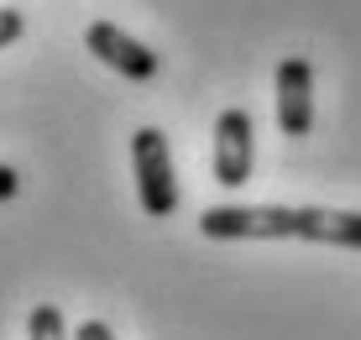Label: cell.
I'll list each match as a JSON object with an SVG mask.
<instances>
[{"mask_svg":"<svg viewBox=\"0 0 361 340\" xmlns=\"http://www.w3.org/2000/svg\"><path fill=\"white\" fill-rule=\"evenodd\" d=\"M84 47H90V53L105 63V68H116L121 79H136V84L157 79V68H163V58H157L147 42L126 37L116 21H90V32H84Z\"/></svg>","mask_w":361,"mask_h":340,"instance_id":"277c9868","label":"cell"},{"mask_svg":"<svg viewBox=\"0 0 361 340\" xmlns=\"http://www.w3.org/2000/svg\"><path fill=\"white\" fill-rule=\"evenodd\" d=\"M16 188H21V173L0 162V199H16Z\"/></svg>","mask_w":361,"mask_h":340,"instance_id":"9c48e42d","label":"cell"},{"mask_svg":"<svg viewBox=\"0 0 361 340\" xmlns=\"http://www.w3.org/2000/svg\"><path fill=\"white\" fill-rule=\"evenodd\" d=\"M21 32H27V16H21L16 6H0V47H11Z\"/></svg>","mask_w":361,"mask_h":340,"instance_id":"52a82bcc","label":"cell"},{"mask_svg":"<svg viewBox=\"0 0 361 340\" xmlns=\"http://www.w3.org/2000/svg\"><path fill=\"white\" fill-rule=\"evenodd\" d=\"M278 131L283 136L314 131V68H309V58L278 63Z\"/></svg>","mask_w":361,"mask_h":340,"instance_id":"5b68a950","label":"cell"},{"mask_svg":"<svg viewBox=\"0 0 361 340\" xmlns=\"http://www.w3.org/2000/svg\"><path fill=\"white\" fill-rule=\"evenodd\" d=\"M209 241H319L361 251V210L319 205H209L199 215Z\"/></svg>","mask_w":361,"mask_h":340,"instance_id":"6da1fadb","label":"cell"},{"mask_svg":"<svg viewBox=\"0 0 361 340\" xmlns=\"http://www.w3.org/2000/svg\"><path fill=\"white\" fill-rule=\"evenodd\" d=\"M131 168H136V199L152 220H168L178 210V178H173V152L157 126H142L131 136Z\"/></svg>","mask_w":361,"mask_h":340,"instance_id":"7a4b0ae2","label":"cell"},{"mask_svg":"<svg viewBox=\"0 0 361 340\" xmlns=\"http://www.w3.org/2000/svg\"><path fill=\"white\" fill-rule=\"evenodd\" d=\"M252 162H257V131H252V116H246L241 105L220 110V121H215V157H209V168H215V183L241 188L246 178H252Z\"/></svg>","mask_w":361,"mask_h":340,"instance_id":"3957f363","label":"cell"},{"mask_svg":"<svg viewBox=\"0 0 361 340\" xmlns=\"http://www.w3.org/2000/svg\"><path fill=\"white\" fill-rule=\"evenodd\" d=\"M73 340H116V330H110L105 320H84L79 330H73Z\"/></svg>","mask_w":361,"mask_h":340,"instance_id":"ba28073f","label":"cell"},{"mask_svg":"<svg viewBox=\"0 0 361 340\" xmlns=\"http://www.w3.org/2000/svg\"><path fill=\"white\" fill-rule=\"evenodd\" d=\"M27 340H73L68 324H63V309L58 304H37L32 320H27Z\"/></svg>","mask_w":361,"mask_h":340,"instance_id":"8992f818","label":"cell"}]
</instances>
